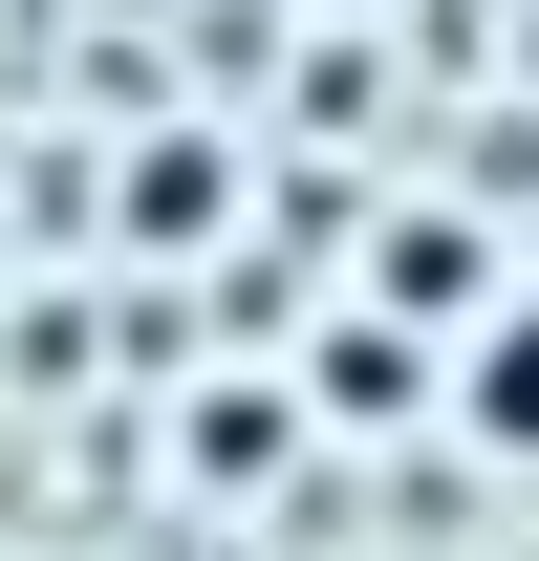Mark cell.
<instances>
[{
  "label": "cell",
  "mask_w": 539,
  "mask_h": 561,
  "mask_svg": "<svg viewBox=\"0 0 539 561\" xmlns=\"http://www.w3.org/2000/svg\"><path fill=\"white\" fill-rule=\"evenodd\" d=\"M454 411H474V454H518V476H539V302H496V324L454 346Z\"/></svg>",
  "instance_id": "cell-1"
},
{
  "label": "cell",
  "mask_w": 539,
  "mask_h": 561,
  "mask_svg": "<svg viewBox=\"0 0 539 561\" xmlns=\"http://www.w3.org/2000/svg\"><path fill=\"white\" fill-rule=\"evenodd\" d=\"M389 302H474V216H389Z\"/></svg>",
  "instance_id": "cell-2"
}]
</instances>
